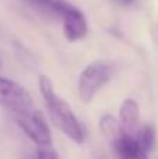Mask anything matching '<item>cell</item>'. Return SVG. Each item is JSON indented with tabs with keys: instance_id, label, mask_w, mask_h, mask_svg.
I'll return each mask as SVG.
<instances>
[{
	"instance_id": "cell-3",
	"label": "cell",
	"mask_w": 158,
	"mask_h": 159,
	"mask_svg": "<svg viewBox=\"0 0 158 159\" xmlns=\"http://www.w3.org/2000/svg\"><path fill=\"white\" fill-rule=\"evenodd\" d=\"M0 106L8 109L14 115L35 109L30 92L18 82L0 77Z\"/></svg>"
},
{
	"instance_id": "cell-10",
	"label": "cell",
	"mask_w": 158,
	"mask_h": 159,
	"mask_svg": "<svg viewBox=\"0 0 158 159\" xmlns=\"http://www.w3.org/2000/svg\"><path fill=\"white\" fill-rule=\"evenodd\" d=\"M134 137H136V140L142 145V148L148 154L154 148V144H156V129L151 124L142 126Z\"/></svg>"
},
{
	"instance_id": "cell-1",
	"label": "cell",
	"mask_w": 158,
	"mask_h": 159,
	"mask_svg": "<svg viewBox=\"0 0 158 159\" xmlns=\"http://www.w3.org/2000/svg\"><path fill=\"white\" fill-rule=\"evenodd\" d=\"M39 91L46 105L48 115L55 127H58L66 137H69L76 144H83L86 141V131L83 124L78 121L70 105L55 92L52 81L46 75L39 77Z\"/></svg>"
},
{
	"instance_id": "cell-9",
	"label": "cell",
	"mask_w": 158,
	"mask_h": 159,
	"mask_svg": "<svg viewBox=\"0 0 158 159\" xmlns=\"http://www.w3.org/2000/svg\"><path fill=\"white\" fill-rule=\"evenodd\" d=\"M100 129H101V131L104 133V135H105L111 143L125 131V130L122 129V126H120L119 120L115 119L112 115H104L100 119Z\"/></svg>"
},
{
	"instance_id": "cell-5",
	"label": "cell",
	"mask_w": 158,
	"mask_h": 159,
	"mask_svg": "<svg viewBox=\"0 0 158 159\" xmlns=\"http://www.w3.org/2000/svg\"><path fill=\"white\" fill-rule=\"evenodd\" d=\"M60 18L63 22V34L69 41H80L88 34V25L84 14L70 3L64 8Z\"/></svg>"
},
{
	"instance_id": "cell-6",
	"label": "cell",
	"mask_w": 158,
	"mask_h": 159,
	"mask_svg": "<svg viewBox=\"0 0 158 159\" xmlns=\"http://www.w3.org/2000/svg\"><path fill=\"white\" fill-rule=\"evenodd\" d=\"M116 159H148L147 152L142 148L136 137L123 131L118 138L112 141Z\"/></svg>"
},
{
	"instance_id": "cell-8",
	"label": "cell",
	"mask_w": 158,
	"mask_h": 159,
	"mask_svg": "<svg viewBox=\"0 0 158 159\" xmlns=\"http://www.w3.org/2000/svg\"><path fill=\"white\" fill-rule=\"evenodd\" d=\"M24 2L35 10L52 17H62L64 8L69 4L64 0H24Z\"/></svg>"
},
{
	"instance_id": "cell-12",
	"label": "cell",
	"mask_w": 158,
	"mask_h": 159,
	"mask_svg": "<svg viewBox=\"0 0 158 159\" xmlns=\"http://www.w3.org/2000/svg\"><path fill=\"white\" fill-rule=\"evenodd\" d=\"M118 3H120V4H129V3H132L133 0H116Z\"/></svg>"
},
{
	"instance_id": "cell-7",
	"label": "cell",
	"mask_w": 158,
	"mask_h": 159,
	"mask_svg": "<svg viewBox=\"0 0 158 159\" xmlns=\"http://www.w3.org/2000/svg\"><path fill=\"white\" fill-rule=\"evenodd\" d=\"M119 123L125 133L130 135H136L140 130V107L134 99H126L120 105L119 109Z\"/></svg>"
},
{
	"instance_id": "cell-4",
	"label": "cell",
	"mask_w": 158,
	"mask_h": 159,
	"mask_svg": "<svg viewBox=\"0 0 158 159\" xmlns=\"http://www.w3.org/2000/svg\"><path fill=\"white\" fill-rule=\"evenodd\" d=\"M14 120L25 135L36 144V147L52 145V134L41 112L32 109L30 112L14 115Z\"/></svg>"
},
{
	"instance_id": "cell-11",
	"label": "cell",
	"mask_w": 158,
	"mask_h": 159,
	"mask_svg": "<svg viewBox=\"0 0 158 159\" xmlns=\"http://www.w3.org/2000/svg\"><path fill=\"white\" fill-rule=\"evenodd\" d=\"M35 157H36V159H59L58 152L55 151V148H53L52 145L36 147Z\"/></svg>"
},
{
	"instance_id": "cell-2",
	"label": "cell",
	"mask_w": 158,
	"mask_h": 159,
	"mask_svg": "<svg viewBox=\"0 0 158 159\" xmlns=\"http://www.w3.org/2000/svg\"><path fill=\"white\" fill-rule=\"evenodd\" d=\"M112 78V69L105 61H92L78 77V95L84 103L94 99L97 92Z\"/></svg>"
}]
</instances>
